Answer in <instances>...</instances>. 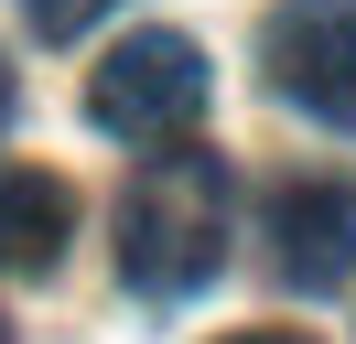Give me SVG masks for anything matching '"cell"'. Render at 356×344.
I'll use <instances>...</instances> for the list:
<instances>
[{"label": "cell", "instance_id": "1", "mask_svg": "<svg viewBox=\"0 0 356 344\" xmlns=\"http://www.w3.org/2000/svg\"><path fill=\"white\" fill-rule=\"evenodd\" d=\"M227 258V162L195 140L152 150L119 194V280L140 301H195Z\"/></svg>", "mask_w": 356, "mask_h": 344}, {"label": "cell", "instance_id": "2", "mask_svg": "<svg viewBox=\"0 0 356 344\" xmlns=\"http://www.w3.org/2000/svg\"><path fill=\"white\" fill-rule=\"evenodd\" d=\"M205 97H216V64H205L195 33H130V43H108L97 76H87V119L108 129V140H140V150L195 140Z\"/></svg>", "mask_w": 356, "mask_h": 344}, {"label": "cell", "instance_id": "3", "mask_svg": "<svg viewBox=\"0 0 356 344\" xmlns=\"http://www.w3.org/2000/svg\"><path fill=\"white\" fill-rule=\"evenodd\" d=\"M259 64H270V97L356 140V0H270Z\"/></svg>", "mask_w": 356, "mask_h": 344}, {"label": "cell", "instance_id": "4", "mask_svg": "<svg viewBox=\"0 0 356 344\" xmlns=\"http://www.w3.org/2000/svg\"><path fill=\"white\" fill-rule=\"evenodd\" d=\"M259 226H270V269L291 291H346L356 280V183L346 172H281L259 194Z\"/></svg>", "mask_w": 356, "mask_h": 344}, {"label": "cell", "instance_id": "5", "mask_svg": "<svg viewBox=\"0 0 356 344\" xmlns=\"http://www.w3.org/2000/svg\"><path fill=\"white\" fill-rule=\"evenodd\" d=\"M76 237V183L44 162H0V280H44Z\"/></svg>", "mask_w": 356, "mask_h": 344}, {"label": "cell", "instance_id": "6", "mask_svg": "<svg viewBox=\"0 0 356 344\" xmlns=\"http://www.w3.org/2000/svg\"><path fill=\"white\" fill-rule=\"evenodd\" d=\"M22 11H33V33H44V43H76L97 11H108V0H22Z\"/></svg>", "mask_w": 356, "mask_h": 344}, {"label": "cell", "instance_id": "7", "mask_svg": "<svg viewBox=\"0 0 356 344\" xmlns=\"http://www.w3.org/2000/svg\"><path fill=\"white\" fill-rule=\"evenodd\" d=\"M227 344H313V334H281V322H259V334H227Z\"/></svg>", "mask_w": 356, "mask_h": 344}, {"label": "cell", "instance_id": "8", "mask_svg": "<svg viewBox=\"0 0 356 344\" xmlns=\"http://www.w3.org/2000/svg\"><path fill=\"white\" fill-rule=\"evenodd\" d=\"M0 129H11V64H0Z\"/></svg>", "mask_w": 356, "mask_h": 344}, {"label": "cell", "instance_id": "9", "mask_svg": "<svg viewBox=\"0 0 356 344\" xmlns=\"http://www.w3.org/2000/svg\"><path fill=\"white\" fill-rule=\"evenodd\" d=\"M0 344H11V322H0Z\"/></svg>", "mask_w": 356, "mask_h": 344}]
</instances>
